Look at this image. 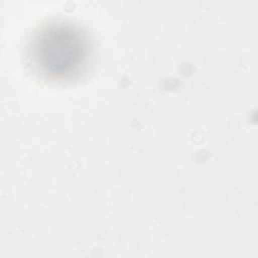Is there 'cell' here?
Returning a JSON list of instances; mask_svg holds the SVG:
<instances>
[{
	"label": "cell",
	"instance_id": "1",
	"mask_svg": "<svg viewBox=\"0 0 258 258\" xmlns=\"http://www.w3.org/2000/svg\"><path fill=\"white\" fill-rule=\"evenodd\" d=\"M89 55L83 34L70 25L42 29L31 44L32 61L39 73L50 79H70L80 73Z\"/></svg>",
	"mask_w": 258,
	"mask_h": 258
}]
</instances>
